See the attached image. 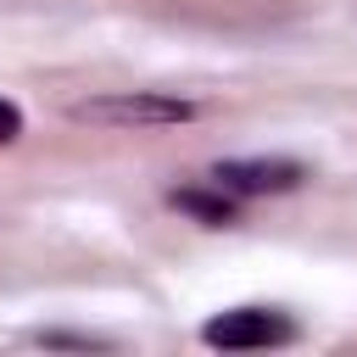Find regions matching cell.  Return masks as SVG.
I'll return each mask as SVG.
<instances>
[{"instance_id":"obj_3","label":"cell","mask_w":357,"mask_h":357,"mask_svg":"<svg viewBox=\"0 0 357 357\" xmlns=\"http://www.w3.org/2000/svg\"><path fill=\"white\" fill-rule=\"evenodd\" d=\"M307 178V167L301 162H262V156H251V162H218L212 167V184H223L229 195H279V190H296Z\"/></svg>"},{"instance_id":"obj_1","label":"cell","mask_w":357,"mask_h":357,"mask_svg":"<svg viewBox=\"0 0 357 357\" xmlns=\"http://www.w3.org/2000/svg\"><path fill=\"white\" fill-rule=\"evenodd\" d=\"M195 112H201L195 100L156 95V89H123V95H95L73 106L78 123H100V128H167V123H190Z\"/></svg>"},{"instance_id":"obj_4","label":"cell","mask_w":357,"mask_h":357,"mask_svg":"<svg viewBox=\"0 0 357 357\" xmlns=\"http://www.w3.org/2000/svg\"><path fill=\"white\" fill-rule=\"evenodd\" d=\"M173 206H184L201 223H229L234 218V195L223 184H212V190H173Z\"/></svg>"},{"instance_id":"obj_5","label":"cell","mask_w":357,"mask_h":357,"mask_svg":"<svg viewBox=\"0 0 357 357\" xmlns=\"http://www.w3.org/2000/svg\"><path fill=\"white\" fill-rule=\"evenodd\" d=\"M17 134H22V112H17L11 100H0V145H6V139H17Z\"/></svg>"},{"instance_id":"obj_2","label":"cell","mask_w":357,"mask_h":357,"mask_svg":"<svg viewBox=\"0 0 357 357\" xmlns=\"http://www.w3.org/2000/svg\"><path fill=\"white\" fill-rule=\"evenodd\" d=\"M201 340L218 346V351H262V346L296 340V324L284 312H273V307H229V312L206 318Z\"/></svg>"}]
</instances>
